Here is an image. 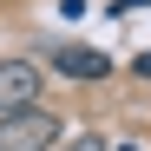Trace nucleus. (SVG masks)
I'll list each match as a JSON object with an SVG mask.
<instances>
[{"label": "nucleus", "mask_w": 151, "mask_h": 151, "mask_svg": "<svg viewBox=\"0 0 151 151\" xmlns=\"http://www.w3.org/2000/svg\"><path fill=\"white\" fill-rule=\"evenodd\" d=\"M66 151H105V138H92V132H86V138H72Z\"/></svg>", "instance_id": "4"}, {"label": "nucleus", "mask_w": 151, "mask_h": 151, "mask_svg": "<svg viewBox=\"0 0 151 151\" xmlns=\"http://www.w3.org/2000/svg\"><path fill=\"white\" fill-rule=\"evenodd\" d=\"M53 138H59V118L46 105L0 112V151H53Z\"/></svg>", "instance_id": "1"}, {"label": "nucleus", "mask_w": 151, "mask_h": 151, "mask_svg": "<svg viewBox=\"0 0 151 151\" xmlns=\"http://www.w3.org/2000/svg\"><path fill=\"white\" fill-rule=\"evenodd\" d=\"M40 66L33 59H0V112H20V105H33L40 99Z\"/></svg>", "instance_id": "2"}, {"label": "nucleus", "mask_w": 151, "mask_h": 151, "mask_svg": "<svg viewBox=\"0 0 151 151\" xmlns=\"http://www.w3.org/2000/svg\"><path fill=\"white\" fill-rule=\"evenodd\" d=\"M138 79H151V53H138Z\"/></svg>", "instance_id": "5"}, {"label": "nucleus", "mask_w": 151, "mask_h": 151, "mask_svg": "<svg viewBox=\"0 0 151 151\" xmlns=\"http://www.w3.org/2000/svg\"><path fill=\"white\" fill-rule=\"evenodd\" d=\"M59 72L66 79H105V53H92V46H59Z\"/></svg>", "instance_id": "3"}, {"label": "nucleus", "mask_w": 151, "mask_h": 151, "mask_svg": "<svg viewBox=\"0 0 151 151\" xmlns=\"http://www.w3.org/2000/svg\"><path fill=\"white\" fill-rule=\"evenodd\" d=\"M125 151H138V145H125Z\"/></svg>", "instance_id": "6"}]
</instances>
